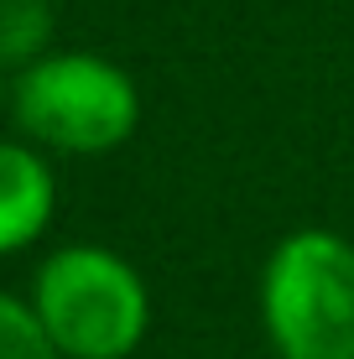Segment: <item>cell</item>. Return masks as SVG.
I'll list each match as a JSON object with an SVG mask.
<instances>
[{
  "label": "cell",
  "mask_w": 354,
  "mask_h": 359,
  "mask_svg": "<svg viewBox=\"0 0 354 359\" xmlns=\"http://www.w3.org/2000/svg\"><path fill=\"white\" fill-rule=\"evenodd\" d=\"M6 120L47 156H109L141 130V89L115 57L53 47L11 73Z\"/></svg>",
  "instance_id": "cell-1"
},
{
  "label": "cell",
  "mask_w": 354,
  "mask_h": 359,
  "mask_svg": "<svg viewBox=\"0 0 354 359\" xmlns=\"http://www.w3.org/2000/svg\"><path fill=\"white\" fill-rule=\"evenodd\" d=\"M27 302L63 359H130L151 333V287L100 240H68L32 271Z\"/></svg>",
  "instance_id": "cell-2"
},
{
  "label": "cell",
  "mask_w": 354,
  "mask_h": 359,
  "mask_svg": "<svg viewBox=\"0 0 354 359\" xmlns=\"http://www.w3.org/2000/svg\"><path fill=\"white\" fill-rule=\"evenodd\" d=\"M255 313L276 359H354V240L302 224L271 245Z\"/></svg>",
  "instance_id": "cell-3"
},
{
  "label": "cell",
  "mask_w": 354,
  "mask_h": 359,
  "mask_svg": "<svg viewBox=\"0 0 354 359\" xmlns=\"http://www.w3.org/2000/svg\"><path fill=\"white\" fill-rule=\"evenodd\" d=\"M57 219L53 156L27 135H0V261L32 250Z\"/></svg>",
  "instance_id": "cell-4"
},
{
  "label": "cell",
  "mask_w": 354,
  "mask_h": 359,
  "mask_svg": "<svg viewBox=\"0 0 354 359\" xmlns=\"http://www.w3.org/2000/svg\"><path fill=\"white\" fill-rule=\"evenodd\" d=\"M53 6L47 0H0V68L16 73L53 53Z\"/></svg>",
  "instance_id": "cell-5"
},
{
  "label": "cell",
  "mask_w": 354,
  "mask_h": 359,
  "mask_svg": "<svg viewBox=\"0 0 354 359\" xmlns=\"http://www.w3.org/2000/svg\"><path fill=\"white\" fill-rule=\"evenodd\" d=\"M0 359H63L36 323L32 302L16 292H0Z\"/></svg>",
  "instance_id": "cell-6"
},
{
  "label": "cell",
  "mask_w": 354,
  "mask_h": 359,
  "mask_svg": "<svg viewBox=\"0 0 354 359\" xmlns=\"http://www.w3.org/2000/svg\"><path fill=\"white\" fill-rule=\"evenodd\" d=\"M6 94H11V73L0 68V115H6Z\"/></svg>",
  "instance_id": "cell-7"
}]
</instances>
